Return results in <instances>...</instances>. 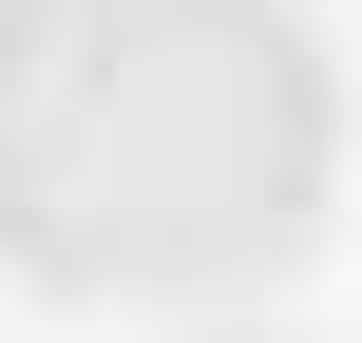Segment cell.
Returning a JSON list of instances; mask_svg holds the SVG:
<instances>
[{"instance_id":"1","label":"cell","mask_w":362,"mask_h":343,"mask_svg":"<svg viewBox=\"0 0 362 343\" xmlns=\"http://www.w3.org/2000/svg\"><path fill=\"white\" fill-rule=\"evenodd\" d=\"M305 172L325 95L267 0H0V229L38 267H248Z\"/></svg>"}]
</instances>
